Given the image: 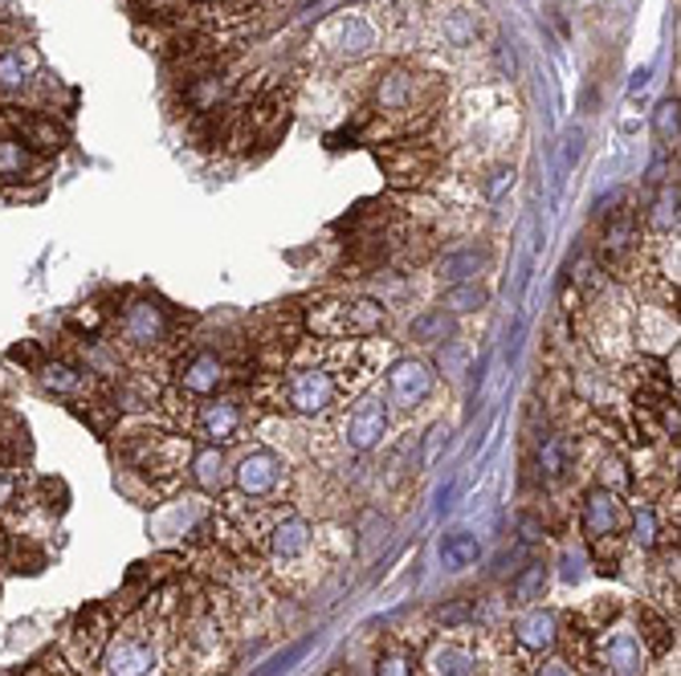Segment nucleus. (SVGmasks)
<instances>
[{"label":"nucleus","mask_w":681,"mask_h":676,"mask_svg":"<svg viewBox=\"0 0 681 676\" xmlns=\"http://www.w3.org/2000/svg\"><path fill=\"white\" fill-rule=\"evenodd\" d=\"M547 587H551V566L542 563H527V571L510 583V600L518 603V607H535V603L547 595Z\"/></svg>","instance_id":"nucleus-28"},{"label":"nucleus","mask_w":681,"mask_h":676,"mask_svg":"<svg viewBox=\"0 0 681 676\" xmlns=\"http://www.w3.org/2000/svg\"><path fill=\"white\" fill-rule=\"evenodd\" d=\"M201 4H204V0H201Z\"/></svg>","instance_id":"nucleus-45"},{"label":"nucleus","mask_w":681,"mask_h":676,"mask_svg":"<svg viewBox=\"0 0 681 676\" xmlns=\"http://www.w3.org/2000/svg\"><path fill=\"white\" fill-rule=\"evenodd\" d=\"M620 534H624V505H620V498L604 485L592 489L583 498V542L592 546L600 571H617V566L608 563V546H617Z\"/></svg>","instance_id":"nucleus-2"},{"label":"nucleus","mask_w":681,"mask_h":676,"mask_svg":"<svg viewBox=\"0 0 681 676\" xmlns=\"http://www.w3.org/2000/svg\"><path fill=\"white\" fill-rule=\"evenodd\" d=\"M592 656L600 660L608 676H644V664H649V652H644L641 636L629 632V627H612L592 644Z\"/></svg>","instance_id":"nucleus-8"},{"label":"nucleus","mask_w":681,"mask_h":676,"mask_svg":"<svg viewBox=\"0 0 681 676\" xmlns=\"http://www.w3.org/2000/svg\"><path fill=\"white\" fill-rule=\"evenodd\" d=\"M637 240H641V225H637V213L632 208H617L608 216L604 225V240H600V257L612 269H624V265L637 257Z\"/></svg>","instance_id":"nucleus-17"},{"label":"nucleus","mask_w":681,"mask_h":676,"mask_svg":"<svg viewBox=\"0 0 681 676\" xmlns=\"http://www.w3.org/2000/svg\"><path fill=\"white\" fill-rule=\"evenodd\" d=\"M469 615H474V612H469V603L461 600V603H454V607H445V612H441V624H445V627H457V624H466Z\"/></svg>","instance_id":"nucleus-41"},{"label":"nucleus","mask_w":681,"mask_h":676,"mask_svg":"<svg viewBox=\"0 0 681 676\" xmlns=\"http://www.w3.org/2000/svg\"><path fill=\"white\" fill-rule=\"evenodd\" d=\"M33 172V151L21 143L17 135H4L0 139V180H26Z\"/></svg>","instance_id":"nucleus-33"},{"label":"nucleus","mask_w":681,"mask_h":676,"mask_svg":"<svg viewBox=\"0 0 681 676\" xmlns=\"http://www.w3.org/2000/svg\"><path fill=\"white\" fill-rule=\"evenodd\" d=\"M413 338L425 342V347H441V342H449V338H454V314L445 310V306L417 314V318H413Z\"/></svg>","instance_id":"nucleus-30"},{"label":"nucleus","mask_w":681,"mask_h":676,"mask_svg":"<svg viewBox=\"0 0 681 676\" xmlns=\"http://www.w3.org/2000/svg\"><path fill=\"white\" fill-rule=\"evenodd\" d=\"M478 652L457 639H437L425 656V676H478Z\"/></svg>","instance_id":"nucleus-19"},{"label":"nucleus","mask_w":681,"mask_h":676,"mask_svg":"<svg viewBox=\"0 0 681 676\" xmlns=\"http://www.w3.org/2000/svg\"><path fill=\"white\" fill-rule=\"evenodd\" d=\"M437 367H441L445 376H454V379H461L469 371V351L461 347V342H441V355H437Z\"/></svg>","instance_id":"nucleus-38"},{"label":"nucleus","mask_w":681,"mask_h":676,"mask_svg":"<svg viewBox=\"0 0 681 676\" xmlns=\"http://www.w3.org/2000/svg\"><path fill=\"white\" fill-rule=\"evenodd\" d=\"M33 371H38L41 391H50V396H62V400H90L94 396V376H87L70 359H41Z\"/></svg>","instance_id":"nucleus-15"},{"label":"nucleus","mask_w":681,"mask_h":676,"mask_svg":"<svg viewBox=\"0 0 681 676\" xmlns=\"http://www.w3.org/2000/svg\"><path fill=\"white\" fill-rule=\"evenodd\" d=\"M449 314H469V310H481L486 306V289L478 281H461V286H449L445 289V301H441Z\"/></svg>","instance_id":"nucleus-35"},{"label":"nucleus","mask_w":681,"mask_h":676,"mask_svg":"<svg viewBox=\"0 0 681 676\" xmlns=\"http://www.w3.org/2000/svg\"><path fill=\"white\" fill-rule=\"evenodd\" d=\"M311 546H315V530L298 514H282L274 526L265 530V551H270V563L278 571H294L298 563H306Z\"/></svg>","instance_id":"nucleus-7"},{"label":"nucleus","mask_w":681,"mask_h":676,"mask_svg":"<svg viewBox=\"0 0 681 676\" xmlns=\"http://www.w3.org/2000/svg\"><path fill=\"white\" fill-rule=\"evenodd\" d=\"M437 102V82L429 74H417L408 65H392L376 82V106L392 119H408V114H429Z\"/></svg>","instance_id":"nucleus-1"},{"label":"nucleus","mask_w":681,"mask_h":676,"mask_svg":"<svg viewBox=\"0 0 681 676\" xmlns=\"http://www.w3.org/2000/svg\"><path fill=\"white\" fill-rule=\"evenodd\" d=\"M441 38L449 45H457V50H466V45H474L481 38V17L474 9H449L441 17Z\"/></svg>","instance_id":"nucleus-29"},{"label":"nucleus","mask_w":681,"mask_h":676,"mask_svg":"<svg viewBox=\"0 0 681 676\" xmlns=\"http://www.w3.org/2000/svg\"><path fill=\"white\" fill-rule=\"evenodd\" d=\"M653 225L661 233H678V184H665L653 204Z\"/></svg>","instance_id":"nucleus-36"},{"label":"nucleus","mask_w":681,"mask_h":676,"mask_svg":"<svg viewBox=\"0 0 681 676\" xmlns=\"http://www.w3.org/2000/svg\"><path fill=\"white\" fill-rule=\"evenodd\" d=\"M653 126H657V139H661V147L678 143V99H665L661 106H657Z\"/></svg>","instance_id":"nucleus-39"},{"label":"nucleus","mask_w":681,"mask_h":676,"mask_svg":"<svg viewBox=\"0 0 681 676\" xmlns=\"http://www.w3.org/2000/svg\"><path fill=\"white\" fill-rule=\"evenodd\" d=\"M637 624H641L644 652H653V656H669L673 652V627H669V619H661L649 607H637Z\"/></svg>","instance_id":"nucleus-32"},{"label":"nucleus","mask_w":681,"mask_h":676,"mask_svg":"<svg viewBox=\"0 0 681 676\" xmlns=\"http://www.w3.org/2000/svg\"><path fill=\"white\" fill-rule=\"evenodd\" d=\"M510 639L527 656H542V652H556L559 644V615L547 612V607H522V612L510 619Z\"/></svg>","instance_id":"nucleus-13"},{"label":"nucleus","mask_w":681,"mask_h":676,"mask_svg":"<svg viewBox=\"0 0 681 676\" xmlns=\"http://www.w3.org/2000/svg\"><path fill=\"white\" fill-rule=\"evenodd\" d=\"M580 155H583V131H568L563 135V155H559V180L580 163Z\"/></svg>","instance_id":"nucleus-40"},{"label":"nucleus","mask_w":681,"mask_h":676,"mask_svg":"<svg viewBox=\"0 0 681 676\" xmlns=\"http://www.w3.org/2000/svg\"><path fill=\"white\" fill-rule=\"evenodd\" d=\"M343 391V379L323 363H311V367H294L286 383H282V400L286 408H294L298 416H327L335 408Z\"/></svg>","instance_id":"nucleus-3"},{"label":"nucleus","mask_w":681,"mask_h":676,"mask_svg":"<svg viewBox=\"0 0 681 676\" xmlns=\"http://www.w3.org/2000/svg\"><path fill=\"white\" fill-rule=\"evenodd\" d=\"M119 330H123L126 347H135V351H155V347H164V338L172 335V314H167L164 301L135 298L123 306Z\"/></svg>","instance_id":"nucleus-5"},{"label":"nucleus","mask_w":681,"mask_h":676,"mask_svg":"<svg viewBox=\"0 0 681 676\" xmlns=\"http://www.w3.org/2000/svg\"><path fill=\"white\" fill-rule=\"evenodd\" d=\"M17 126H21V143H26L29 151H62L65 147V126L53 123L50 114H29V119H17Z\"/></svg>","instance_id":"nucleus-25"},{"label":"nucleus","mask_w":681,"mask_h":676,"mask_svg":"<svg viewBox=\"0 0 681 676\" xmlns=\"http://www.w3.org/2000/svg\"><path fill=\"white\" fill-rule=\"evenodd\" d=\"M111 403L119 408V412H143V408H152V403H160V388H155L148 376H119V383H114L111 391Z\"/></svg>","instance_id":"nucleus-26"},{"label":"nucleus","mask_w":681,"mask_h":676,"mask_svg":"<svg viewBox=\"0 0 681 676\" xmlns=\"http://www.w3.org/2000/svg\"><path fill=\"white\" fill-rule=\"evenodd\" d=\"M228 94H233V78L221 70V65H209V70H196L184 82V102H189L196 114H216L228 106Z\"/></svg>","instance_id":"nucleus-16"},{"label":"nucleus","mask_w":681,"mask_h":676,"mask_svg":"<svg viewBox=\"0 0 681 676\" xmlns=\"http://www.w3.org/2000/svg\"><path fill=\"white\" fill-rule=\"evenodd\" d=\"M433 367L425 359H396L388 367V400L396 408H420L433 396Z\"/></svg>","instance_id":"nucleus-12"},{"label":"nucleus","mask_w":681,"mask_h":676,"mask_svg":"<svg viewBox=\"0 0 681 676\" xmlns=\"http://www.w3.org/2000/svg\"><path fill=\"white\" fill-rule=\"evenodd\" d=\"M379 163H384L392 184L413 188V184H425V176H433L437 155L425 143H392V147H379Z\"/></svg>","instance_id":"nucleus-11"},{"label":"nucleus","mask_w":681,"mask_h":676,"mask_svg":"<svg viewBox=\"0 0 681 676\" xmlns=\"http://www.w3.org/2000/svg\"><path fill=\"white\" fill-rule=\"evenodd\" d=\"M233 485L250 501L278 498L282 485H286V461L274 449H250L233 469Z\"/></svg>","instance_id":"nucleus-6"},{"label":"nucleus","mask_w":681,"mask_h":676,"mask_svg":"<svg viewBox=\"0 0 681 676\" xmlns=\"http://www.w3.org/2000/svg\"><path fill=\"white\" fill-rule=\"evenodd\" d=\"M33 65H38V58L26 45L0 50V94H21L33 82Z\"/></svg>","instance_id":"nucleus-24"},{"label":"nucleus","mask_w":681,"mask_h":676,"mask_svg":"<svg viewBox=\"0 0 681 676\" xmlns=\"http://www.w3.org/2000/svg\"><path fill=\"white\" fill-rule=\"evenodd\" d=\"M225 379H228L225 359H221V355H213V351L189 355V359H184V367H180V391H184V396H196V400H209V396H216Z\"/></svg>","instance_id":"nucleus-18"},{"label":"nucleus","mask_w":681,"mask_h":676,"mask_svg":"<svg viewBox=\"0 0 681 676\" xmlns=\"http://www.w3.org/2000/svg\"><path fill=\"white\" fill-rule=\"evenodd\" d=\"M481 559V542L478 534H469V530H457V534H445L441 542V563L449 571H466Z\"/></svg>","instance_id":"nucleus-31"},{"label":"nucleus","mask_w":681,"mask_h":676,"mask_svg":"<svg viewBox=\"0 0 681 676\" xmlns=\"http://www.w3.org/2000/svg\"><path fill=\"white\" fill-rule=\"evenodd\" d=\"M486 269V253L481 249H454L437 262V277L445 286H461V281H478V274Z\"/></svg>","instance_id":"nucleus-27"},{"label":"nucleus","mask_w":681,"mask_h":676,"mask_svg":"<svg viewBox=\"0 0 681 676\" xmlns=\"http://www.w3.org/2000/svg\"><path fill=\"white\" fill-rule=\"evenodd\" d=\"M535 469H539L542 485H556L563 481L571 469V449H568V437L563 432H547L539 440V449H535Z\"/></svg>","instance_id":"nucleus-21"},{"label":"nucleus","mask_w":681,"mask_h":676,"mask_svg":"<svg viewBox=\"0 0 681 676\" xmlns=\"http://www.w3.org/2000/svg\"><path fill=\"white\" fill-rule=\"evenodd\" d=\"M99 612H102V603L99 607H87V612L78 615V624L70 627V644H74V652H78V660L82 664H90L94 656H102V648H106V632H111V624H94L99 619Z\"/></svg>","instance_id":"nucleus-22"},{"label":"nucleus","mask_w":681,"mask_h":676,"mask_svg":"<svg viewBox=\"0 0 681 676\" xmlns=\"http://www.w3.org/2000/svg\"><path fill=\"white\" fill-rule=\"evenodd\" d=\"M241 424H245V408L237 396H209V403H201V412H196V432L216 449L233 444L241 437Z\"/></svg>","instance_id":"nucleus-14"},{"label":"nucleus","mask_w":681,"mask_h":676,"mask_svg":"<svg viewBox=\"0 0 681 676\" xmlns=\"http://www.w3.org/2000/svg\"><path fill=\"white\" fill-rule=\"evenodd\" d=\"M535 676H576V668L568 660H547L535 668Z\"/></svg>","instance_id":"nucleus-42"},{"label":"nucleus","mask_w":681,"mask_h":676,"mask_svg":"<svg viewBox=\"0 0 681 676\" xmlns=\"http://www.w3.org/2000/svg\"><path fill=\"white\" fill-rule=\"evenodd\" d=\"M632 542L641 551H657V542H661V518H657L653 505H637L632 510Z\"/></svg>","instance_id":"nucleus-34"},{"label":"nucleus","mask_w":681,"mask_h":676,"mask_svg":"<svg viewBox=\"0 0 681 676\" xmlns=\"http://www.w3.org/2000/svg\"><path fill=\"white\" fill-rule=\"evenodd\" d=\"M102 664H106V676H148L160 664V648L148 636H135L126 627V632L106 639Z\"/></svg>","instance_id":"nucleus-9"},{"label":"nucleus","mask_w":681,"mask_h":676,"mask_svg":"<svg viewBox=\"0 0 681 676\" xmlns=\"http://www.w3.org/2000/svg\"><path fill=\"white\" fill-rule=\"evenodd\" d=\"M318 45H323L331 62H359V58L376 50V25L359 9H347V13H335L327 25L318 29Z\"/></svg>","instance_id":"nucleus-4"},{"label":"nucleus","mask_w":681,"mask_h":676,"mask_svg":"<svg viewBox=\"0 0 681 676\" xmlns=\"http://www.w3.org/2000/svg\"><path fill=\"white\" fill-rule=\"evenodd\" d=\"M580 575H583V571H580V559H576V554H563V578H568V583H576Z\"/></svg>","instance_id":"nucleus-43"},{"label":"nucleus","mask_w":681,"mask_h":676,"mask_svg":"<svg viewBox=\"0 0 681 676\" xmlns=\"http://www.w3.org/2000/svg\"><path fill=\"white\" fill-rule=\"evenodd\" d=\"M192 481H196V489H204V493H221V489L228 485V469H225V452L216 449V444H204V449L192 452Z\"/></svg>","instance_id":"nucleus-23"},{"label":"nucleus","mask_w":681,"mask_h":676,"mask_svg":"<svg viewBox=\"0 0 681 676\" xmlns=\"http://www.w3.org/2000/svg\"><path fill=\"white\" fill-rule=\"evenodd\" d=\"M298 4H311V0H298Z\"/></svg>","instance_id":"nucleus-44"},{"label":"nucleus","mask_w":681,"mask_h":676,"mask_svg":"<svg viewBox=\"0 0 681 676\" xmlns=\"http://www.w3.org/2000/svg\"><path fill=\"white\" fill-rule=\"evenodd\" d=\"M372 676H417V660H413V652L388 648V652H379L376 673Z\"/></svg>","instance_id":"nucleus-37"},{"label":"nucleus","mask_w":681,"mask_h":676,"mask_svg":"<svg viewBox=\"0 0 681 676\" xmlns=\"http://www.w3.org/2000/svg\"><path fill=\"white\" fill-rule=\"evenodd\" d=\"M384 432H388V400L379 391H367V396L355 400L347 428H343V440H347L352 452H372L384 440Z\"/></svg>","instance_id":"nucleus-10"},{"label":"nucleus","mask_w":681,"mask_h":676,"mask_svg":"<svg viewBox=\"0 0 681 676\" xmlns=\"http://www.w3.org/2000/svg\"><path fill=\"white\" fill-rule=\"evenodd\" d=\"M388 322V310H384V301H372V298H359V301H343L339 310V338H367L376 335L379 326Z\"/></svg>","instance_id":"nucleus-20"}]
</instances>
